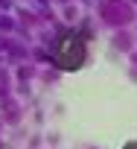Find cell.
Segmentation results:
<instances>
[{
  "label": "cell",
  "instance_id": "obj_1",
  "mask_svg": "<svg viewBox=\"0 0 137 149\" xmlns=\"http://www.w3.org/2000/svg\"><path fill=\"white\" fill-rule=\"evenodd\" d=\"M88 41H91L88 29H64L55 38L53 50H50L55 67H61V70H79V67H85V61H88Z\"/></svg>",
  "mask_w": 137,
  "mask_h": 149
},
{
  "label": "cell",
  "instance_id": "obj_2",
  "mask_svg": "<svg viewBox=\"0 0 137 149\" xmlns=\"http://www.w3.org/2000/svg\"><path fill=\"white\" fill-rule=\"evenodd\" d=\"M122 149H137V140H128V143H125Z\"/></svg>",
  "mask_w": 137,
  "mask_h": 149
}]
</instances>
